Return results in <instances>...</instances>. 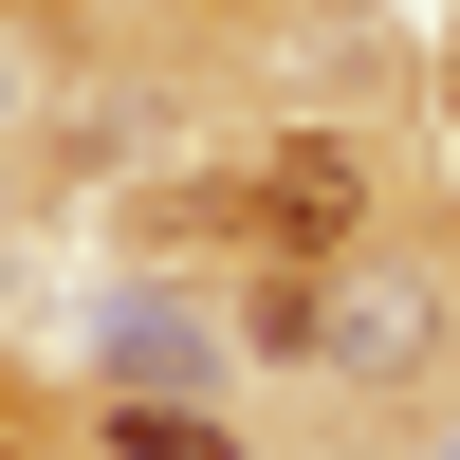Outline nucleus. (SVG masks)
I'll return each mask as SVG.
<instances>
[{
  "mask_svg": "<svg viewBox=\"0 0 460 460\" xmlns=\"http://www.w3.org/2000/svg\"><path fill=\"white\" fill-rule=\"evenodd\" d=\"M258 240H277V258H332V240H350V147H277V166H258Z\"/></svg>",
  "mask_w": 460,
  "mask_h": 460,
  "instance_id": "f257e3e1",
  "label": "nucleus"
},
{
  "mask_svg": "<svg viewBox=\"0 0 460 460\" xmlns=\"http://www.w3.org/2000/svg\"><path fill=\"white\" fill-rule=\"evenodd\" d=\"M332 350H350V368H387V350H424V295H387V277H368L350 314H332Z\"/></svg>",
  "mask_w": 460,
  "mask_h": 460,
  "instance_id": "f03ea898",
  "label": "nucleus"
},
{
  "mask_svg": "<svg viewBox=\"0 0 460 460\" xmlns=\"http://www.w3.org/2000/svg\"><path fill=\"white\" fill-rule=\"evenodd\" d=\"M111 368H129V387H184V368H203V332H184V314H129V332H111Z\"/></svg>",
  "mask_w": 460,
  "mask_h": 460,
  "instance_id": "7ed1b4c3",
  "label": "nucleus"
},
{
  "mask_svg": "<svg viewBox=\"0 0 460 460\" xmlns=\"http://www.w3.org/2000/svg\"><path fill=\"white\" fill-rule=\"evenodd\" d=\"M111 442H129V460H240L221 424H184V405H111Z\"/></svg>",
  "mask_w": 460,
  "mask_h": 460,
  "instance_id": "20e7f679",
  "label": "nucleus"
}]
</instances>
